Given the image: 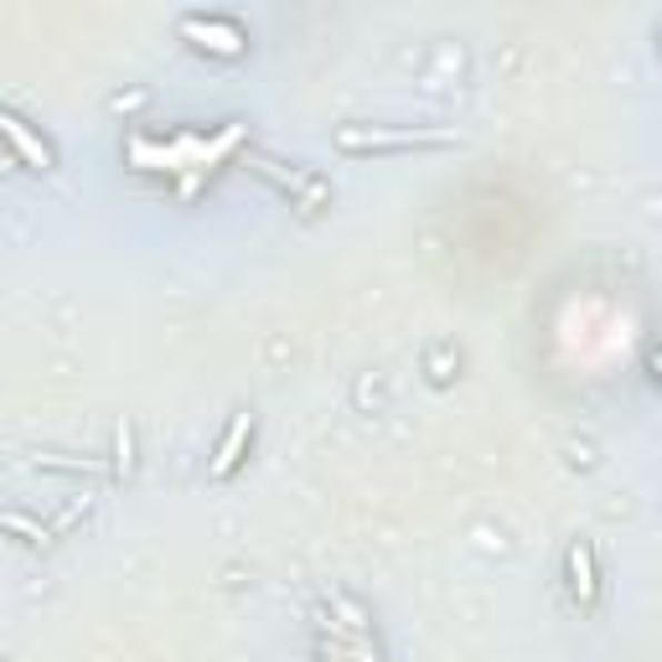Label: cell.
Instances as JSON below:
<instances>
[{
  "label": "cell",
  "instance_id": "277c9868",
  "mask_svg": "<svg viewBox=\"0 0 662 662\" xmlns=\"http://www.w3.org/2000/svg\"><path fill=\"white\" fill-rule=\"evenodd\" d=\"M249 435H254V420H249V414H233V424H228L223 445H218V461H212V477H233V471H239Z\"/></svg>",
  "mask_w": 662,
  "mask_h": 662
},
{
  "label": "cell",
  "instance_id": "8992f818",
  "mask_svg": "<svg viewBox=\"0 0 662 662\" xmlns=\"http://www.w3.org/2000/svg\"><path fill=\"white\" fill-rule=\"evenodd\" d=\"M114 440H120V461H114V467L130 471V451H136V435H130V424H120V430H114Z\"/></svg>",
  "mask_w": 662,
  "mask_h": 662
},
{
  "label": "cell",
  "instance_id": "6da1fadb",
  "mask_svg": "<svg viewBox=\"0 0 662 662\" xmlns=\"http://www.w3.org/2000/svg\"><path fill=\"white\" fill-rule=\"evenodd\" d=\"M451 130H358V124H347L337 130V146L342 151H404V146H445Z\"/></svg>",
  "mask_w": 662,
  "mask_h": 662
},
{
  "label": "cell",
  "instance_id": "7a4b0ae2",
  "mask_svg": "<svg viewBox=\"0 0 662 662\" xmlns=\"http://www.w3.org/2000/svg\"><path fill=\"white\" fill-rule=\"evenodd\" d=\"M181 37H192L197 47H212V52H223V58L243 52V42H249L239 21H202V16H187V21H181Z\"/></svg>",
  "mask_w": 662,
  "mask_h": 662
},
{
  "label": "cell",
  "instance_id": "5b68a950",
  "mask_svg": "<svg viewBox=\"0 0 662 662\" xmlns=\"http://www.w3.org/2000/svg\"><path fill=\"white\" fill-rule=\"evenodd\" d=\"M570 590H574V601L585 605H595V559H590V543L580 539V543H570Z\"/></svg>",
  "mask_w": 662,
  "mask_h": 662
},
{
  "label": "cell",
  "instance_id": "3957f363",
  "mask_svg": "<svg viewBox=\"0 0 662 662\" xmlns=\"http://www.w3.org/2000/svg\"><path fill=\"white\" fill-rule=\"evenodd\" d=\"M0 136L11 140V151L21 156V161L31 165V171H52V151H47L42 136H31L27 120H16L11 109H0Z\"/></svg>",
  "mask_w": 662,
  "mask_h": 662
}]
</instances>
